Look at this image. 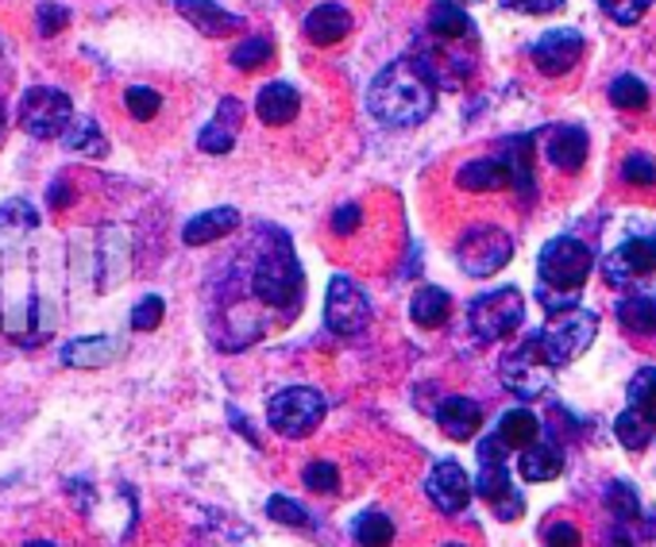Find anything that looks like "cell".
<instances>
[{
	"instance_id": "cell-22",
	"label": "cell",
	"mask_w": 656,
	"mask_h": 547,
	"mask_svg": "<svg viewBox=\"0 0 656 547\" xmlns=\"http://www.w3.org/2000/svg\"><path fill=\"white\" fill-rule=\"evenodd\" d=\"M436 425L448 440H472L475 432L483 428V409L467 397H448L436 409Z\"/></svg>"
},
{
	"instance_id": "cell-19",
	"label": "cell",
	"mask_w": 656,
	"mask_h": 547,
	"mask_svg": "<svg viewBox=\"0 0 656 547\" xmlns=\"http://www.w3.org/2000/svg\"><path fill=\"white\" fill-rule=\"evenodd\" d=\"M301 31H306L309 43L317 46H336L343 35L351 31V12L343 4H317L314 12L306 15V23H301Z\"/></svg>"
},
{
	"instance_id": "cell-7",
	"label": "cell",
	"mask_w": 656,
	"mask_h": 547,
	"mask_svg": "<svg viewBox=\"0 0 656 547\" xmlns=\"http://www.w3.org/2000/svg\"><path fill=\"white\" fill-rule=\"evenodd\" d=\"M510 259H514V239L502 228H490V224L472 228L456 244L459 270L472 274V278H490V274H498Z\"/></svg>"
},
{
	"instance_id": "cell-42",
	"label": "cell",
	"mask_w": 656,
	"mask_h": 547,
	"mask_svg": "<svg viewBox=\"0 0 656 547\" xmlns=\"http://www.w3.org/2000/svg\"><path fill=\"white\" fill-rule=\"evenodd\" d=\"M622 182H629V185H653L656 182L653 159H645V154H629V159L622 162Z\"/></svg>"
},
{
	"instance_id": "cell-6",
	"label": "cell",
	"mask_w": 656,
	"mask_h": 547,
	"mask_svg": "<svg viewBox=\"0 0 656 547\" xmlns=\"http://www.w3.org/2000/svg\"><path fill=\"white\" fill-rule=\"evenodd\" d=\"M599 332V317L591 309H572V312H560V320H552L549 328L537 332V343H541L544 358L552 366H564L572 358H580L583 351L591 347Z\"/></svg>"
},
{
	"instance_id": "cell-36",
	"label": "cell",
	"mask_w": 656,
	"mask_h": 547,
	"mask_svg": "<svg viewBox=\"0 0 656 547\" xmlns=\"http://www.w3.org/2000/svg\"><path fill=\"white\" fill-rule=\"evenodd\" d=\"M124 105H128V112L136 116V120H155L162 108V97L151 89V85H128V93H124Z\"/></svg>"
},
{
	"instance_id": "cell-31",
	"label": "cell",
	"mask_w": 656,
	"mask_h": 547,
	"mask_svg": "<svg viewBox=\"0 0 656 547\" xmlns=\"http://www.w3.org/2000/svg\"><path fill=\"white\" fill-rule=\"evenodd\" d=\"M618 320L626 332L649 335L656 332V301L653 297H626V301H618Z\"/></svg>"
},
{
	"instance_id": "cell-32",
	"label": "cell",
	"mask_w": 656,
	"mask_h": 547,
	"mask_svg": "<svg viewBox=\"0 0 656 547\" xmlns=\"http://www.w3.org/2000/svg\"><path fill=\"white\" fill-rule=\"evenodd\" d=\"M611 105L614 108H629V112H642L649 108V85L634 74H622L611 82Z\"/></svg>"
},
{
	"instance_id": "cell-49",
	"label": "cell",
	"mask_w": 656,
	"mask_h": 547,
	"mask_svg": "<svg viewBox=\"0 0 656 547\" xmlns=\"http://www.w3.org/2000/svg\"><path fill=\"white\" fill-rule=\"evenodd\" d=\"M4 128H8V116H4V105H0V139H4Z\"/></svg>"
},
{
	"instance_id": "cell-25",
	"label": "cell",
	"mask_w": 656,
	"mask_h": 547,
	"mask_svg": "<svg viewBox=\"0 0 656 547\" xmlns=\"http://www.w3.org/2000/svg\"><path fill=\"white\" fill-rule=\"evenodd\" d=\"M448 312H452V297L441 286H421L410 301V317L421 328H441L448 320Z\"/></svg>"
},
{
	"instance_id": "cell-20",
	"label": "cell",
	"mask_w": 656,
	"mask_h": 547,
	"mask_svg": "<svg viewBox=\"0 0 656 547\" xmlns=\"http://www.w3.org/2000/svg\"><path fill=\"white\" fill-rule=\"evenodd\" d=\"M236 228H240V213L229 205H221V208H205L201 216H193V221L182 228V239L190 247H205V244H216V239L232 236Z\"/></svg>"
},
{
	"instance_id": "cell-24",
	"label": "cell",
	"mask_w": 656,
	"mask_h": 547,
	"mask_svg": "<svg viewBox=\"0 0 656 547\" xmlns=\"http://www.w3.org/2000/svg\"><path fill=\"white\" fill-rule=\"evenodd\" d=\"M428 31L436 39H472V15L459 8V0H433L428 4Z\"/></svg>"
},
{
	"instance_id": "cell-44",
	"label": "cell",
	"mask_w": 656,
	"mask_h": 547,
	"mask_svg": "<svg viewBox=\"0 0 656 547\" xmlns=\"http://www.w3.org/2000/svg\"><path fill=\"white\" fill-rule=\"evenodd\" d=\"M506 8H514V12H526V15H552L564 8V0H502Z\"/></svg>"
},
{
	"instance_id": "cell-8",
	"label": "cell",
	"mask_w": 656,
	"mask_h": 547,
	"mask_svg": "<svg viewBox=\"0 0 656 547\" xmlns=\"http://www.w3.org/2000/svg\"><path fill=\"white\" fill-rule=\"evenodd\" d=\"M552 371L557 366L544 358V351H541V343H537V335L529 343H521L514 355H506V363H502V386L510 389V394H518V397H541L544 389H549V382H552Z\"/></svg>"
},
{
	"instance_id": "cell-40",
	"label": "cell",
	"mask_w": 656,
	"mask_h": 547,
	"mask_svg": "<svg viewBox=\"0 0 656 547\" xmlns=\"http://www.w3.org/2000/svg\"><path fill=\"white\" fill-rule=\"evenodd\" d=\"M267 513L278 521V525H290V528H301V525H306V517H309V513L301 510V505L294 502V497H283V494L271 497V502H267Z\"/></svg>"
},
{
	"instance_id": "cell-23",
	"label": "cell",
	"mask_w": 656,
	"mask_h": 547,
	"mask_svg": "<svg viewBox=\"0 0 656 547\" xmlns=\"http://www.w3.org/2000/svg\"><path fill=\"white\" fill-rule=\"evenodd\" d=\"M502 162L510 167L514 193H518V201L533 197V139H506Z\"/></svg>"
},
{
	"instance_id": "cell-33",
	"label": "cell",
	"mask_w": 656,
	"mask_h": 547,
	"mask_svg": "<svg viewBox=\"0 0 656 547\" xmlns=\"http://www.w3.org/2000/svg\"><path fill=\"white\" fill-rule=\"evenodd\" d=\"M271 54H275V43L263 39V35H252V39H244V43H236V51H232V66L244 69V74H252V69L267 66Z\"/></svg>"
},
{
	"instance_id": "cell-35",
	"label": "cell",
	"mask_w": 656,
	"mask_h": 547,
	"mask_svg": "<svg viewBox=\"0 0 656 547\" xmlns=\"http://www.w3.org/2000/svg\"><path fill=\"white\" fill-rule=\"evenodd\" d=\"M629 409H642L656 420V371L653 366L637 371L634 382H629Z\"/></svg>"
},
{
	"instance_id": "cell-12",
	"label": "cell",
	"mask_w": 656,
	"mask_h": 547,
	"mask_svg": "<svg viewBox=\"0 0 656 547\" xmlns=\"http://www.w3.org/2000/svg\"><path fill=\"white\" fill-rule=\"evenodd\" d=\"M425 490H428V502H433L436 510L448 513V517H456V513H464L467 502H472L475 482L467 479L464 466L452 463V459H444V463L433 466V474H428Z\"/></svg>"
},
{
	"instance_id": "cell-30",
	"label": "cell",
	"mask_w": 656,
	"mask_h": 547,
	"mask_svg": "<svg viewBox=\"0 0 656 547\" xmlns=\"http://www.w3.org/2000/svg\"><path fill=\"white\" fill-rule=\"evenodd\" d=\"M614 432H618V440L626 443L629 451H642L645 443L653 440L656 420L649 417V412H642V409H626L618 420H614Z\"/></svg>"
},
{
	"instance_id": "cell-11",
	"label": "cell",
	"mask_w": 656,
	"mask_h": 547,
	"mask_svg": "<svg viewBox=\"0 0 656 547\" xmlns=\"http://www.w3.org/2000/svg\"><path fill=\"white\" fill-rule=\"evenodd\" d=\"M588 51V39L575 28H552L544 31L533 43V66L541 69L544 77H564L575 69V62Z\"/></svg>"
},
{
	"instance_id": "cell-47",
	"label": "cell",
	"mask_w": 656,
	"mask_h": 547,
	"mask_svg": "<svg viewBox=\"0 0 656 547\" xmlns=\"http://www.w3.org/2000/svg\"><path fill=\"white\" fill-rule=\"evenodd\" d=\"M70 201H74V190H70V185L59 178V182L46 190V205H51V208H70Z\"/></svg>"
},
{
	"instance_id": "cell-45",
	"label": "cell",
	"mask_w": 656,
	"mask_h": 547,
	"mask_svg": "<svg viewBox=\"0 0 656 547\" xmlns=\"http://www.w3.org/2000/svg\"><path fill=\"white\" fill-rule=\"evenodd\" d=\"M359 221H363L359 205H340V208L332 213V232H336V236H351V232L359 228Z\"/></svg>"
},
{
	"instance_id": "cell-26",
	"label": "cell",
	"mask_w": 656,
	"mask_h": 547,
	"mask_svg": "<svg viewBox=\"0 0 656 547\" xmlns=\"http://www.w3.org/2000/svg\"><path fill=\"white\" fill-rule=\"evenodd\" d=\"M62 143H66L70 151H77V154H89V159H105V151H108L105 136H100V128H97V120H93V116H74V124L66 128Z\"/></svg>"
},
{
	"instance_id": "cell-37",
	"label": "cell",
	"mask_w": 656,
	"mask_h": 547,
	"mask_svg": "<svg viewBox=\"0 0 656 547\" xmlns=\"http://www.w3.org/2000/svg\"><path fill=\"white\" fill-rule=\"evenodd\" d=\"M649 8H653V0H603V12L611 15L614 23H622V28L642 23Z\"/></svg>"
},
{
	"instance_id": "cell-34",
	"label": "cell",
	"mask_w": 656,
	"mask_h": 547,
	"mask_svg": "<svg viewBox=\"0 0 656 547\" xmlns=\"http://www.w3.org/2000/svg\"><path fill=\"white\" fill-rule=\"evenodd\" d=\"M356 540L359 547H390L394 544V525L382 513H363L356 525Z\"/></svg>"
},
{
	"instance_id": "cell-3",
	"label": "cell",
	"mask_w": 656,
	"mask_h": 547,
	"mask_svg": "<svg viewBox=\"0 0 656 547\" xmlns=\"http://www.w3.org/2000/svg\"><path fill=\"white\" fill-rule=\"evenodd\" d=\"M521 320H526V297L514 286L479 293L472 301V309H467V324H472L479 343H495V340H502V335L518 332Z\"/></svg>"
},
{
	"instance_id": "cell-48",
	"label": "cell",
	"mask_w": 656,
	"mask_h": 547,
	"mask_svg": "<svg viewBox=\"0 0 656 547\" xmlns=\"http://www.w3.org/2000/svg\"><path fill=\"white\" fill-rule=\"evenodd\" d=\"M506 451H510V448H506V443L495 436V440H487V443H483V448H479V455H483V463H502V455H506Z\"/></svg>"
},
{
	"instance_id": "cell-2",
	"label": "cell",
	"mask_w": 656,
	"mask_h": 547,
	"mask_svg": "<svg viewBox=\"0 0 656 547\" xmlns=\"http://www.w3.org/2000/svg\"><path fill=\"white\" fill-rule=\"evenodd\" d=\"M537 274H541V286L537 297L549 312H572L580 309V289L591 278V247L580 244L572 236L549 239L541 247V259H537Z\"/></svg>"
},
{
	"instance_id": "cell-39",
	"label": "cell",
	"mask_w": 656,
	"mask_h": 547,
	"mask_svg": "<svg viewBox=\"0 0 656 547\" xmlns=\"http://www.w3.org/2000/svg\"><path fill=\"white\" fill-rule=\"evenodd\" d=\"M162 312H167V304H162V297H144V301L131 309V328L136 332H155V328L162 324Z\"/></svg>"
},
{
	"instance_id": "cell-15",
	"label": "cell",
	"mask_w": 656,
	"mask_h": 547,
	"mask_svg": "<svg viewBox=\"0 0 656 547\" xmlns=\"http://www.w3.org/2000/svg\"><path fill=\"white\" fill-rule=\"evenodd\" d=\"M588 131L575 128V124H560V128L549 131V143H544V154H549V162L557 170H564V174H575V170H583V162H588Z\"/></svg>"
},
{
	"instance_id": "cell-21",
	"label": "cell",
	"mask_w": 656,
	"mask_h": 547,
	"mask_svg": "<svg viewBox=\"0 0 656 547\" xmlns=\"http://www.w3.org/2000/svg\"><path fill=\"white\" fill-rule=\"evenodd\" d=\"M456 185L467 193H495V190L514 185V178L502 159H472L467 167L456 170Z\"/></svg>"
},
{
	"instance_id": "cell-38",
	"label": "cell",
	"mask_w": 656,
	"mask_h": 547,
	"mask_svg": "<svg viewBox=\"0 0 656 547\" xmlns=\"http://www.w3.org/2000/svg\"><path fill=\"white\" fill-rule=\"evenodd\" d=\"M606 510H611L618 521H629V517H637L642 502H637V494H634L629 482H614V486L606 490Z\"/></svg>"
},
{
	"instance_id": "cell-4",
	"label": "cell",
	"mask_w": 656,
	"mask_h": 547,
	"mask_svg": "<svg viewBox=\"0 0 656 547\" xmlns=\"http://www.w3.org/2000/svg\"><path fill=\"white\" fill-rule=\"evenodd\" d=\"M267 420L278 436L286 440H306L317 432V425L325 420V397L314 386H290L278 389L267 405Z\"/></svg>"
},
{
	"instance_id": "cell-13",
	"label": "cell",
	"mask_w": 656,
	"mask_h": 547,
	"mask_svg": "<svg viewBox=\"0 0 656 547\" xmlns=\"http://www.w3.org/2000/svg\"><path fill=\"white\" fill-rule=\"evenodd\" d=\"M645 274H656V239H626L603 262V278L611 286H626V281L645 278Z\"/></svg>"
},
{
	"instance_id": "cell-14",
	"label": "cell",
	"mask_w": 656,
	"mask_h": 547,
	"mask_svg": "<svg viewBox=\"0 0 656 547\" xmlns=\"http://www.w3.org/2000/svg\"><path fill=\"white\" fill-rule=\"evenodd\" d=\"M475 490L490 502V510L502 521H518L521 517V494L510 486V474H506L502 463H483L479 479H475Z\"/></svg>"
},
{
	"instance_id": "cell-43",
	"label": "cell",
	"mask_w": 656,
	"mask_h": 547,
	"mask_svg": "<svg viewBox=\"0 0 656 547\" xmlns=\"http://www.w3.org/2000/svg\"><path fill=\"white\" fill-rule=\"evenodd\" d=\"M35 23H39V35H59V31L70 23V12L62 4H39Z\"/></svg>"
},
{
	"instance_id": "cell-9",
	"label": "cell",
	"mask_w": 656,
	"mask_h": 547,
	"mask_svg": "<svg viewBox=\"0 0 656 547\" xmlns=\"http://www.w3.org/2000/svg\"><path fill=\"white\" fill-rule=\"evenodd\" d=\"M325 324L332 328L336 335H356L371 324V301H367L363 289L351 278H343V274H336V278L328 281Z\"/></svg>"
},
{
	"instance_id": "cell-27",
	"label": "cell",
	"mask_w": 656,
	"mask_h": 547,
	"mask_svg": "<svg viewBox=\"0 0 656 547\" xmlns=\"http://www.w3.org/2000/svg\"><path fill=\"white\" fill-rule=\"evenodd\" d=\"M116 343L108 335H93V340H74L62 347V363L70 366H105L113 363Z\"/></svg>"
},
{
	"instance_id": "cell-5",
	"label": "cell",
	"mask_w": 656,
	"mask_h": 547,
	"mask_svg": "<svg viewBox=\"0 0 656 547\" xmlns=\"http://www.w3.org/2000/svg\"><path fill=\"white\" fill-rule=\"evenodd\" d=\"M74 124V105L62 89L51 85H28L20 97V128L31 139H59Z\"/></svg>"
},
{
	"instance_id": "cell-29",
	"label": "cell",
	"mask_w": 656,
	"mask_h": 547,
	"mask_svg": "<svg viewBox=\"0 0 656 547\" xmlns=\"http://www.w3.org/2000/svg\"><path fill=\"white\" fill-rule=\"evenodd\" d=\"M537 432H541V425H537V417L529 409H510L502 417V425H498V440L506 443V448H533L537 443Z\"/></svg>"
},
{
	"instance_id": "cell-51",
	"label": "cell",
	"mask_w": 656,
	"mask_h": 547,
	"mask_svg": "<svg viewBox=\"0 0 656 547\" xmlns=\"http://www.w3.org/2000/svg\"><path fill=\"white\" fill-rule=\"evenodd\" d=\"M444 547H464V544H444Z\"/></svg>"
},
{
	"instance_id": "cell-46",
	"label": "cell",
	"mask_w": 656,
	"mask_h": 547,
	"mask_svg": "<svg viewBox=\"0 0 656 547\" xmlns=\"http://www.w3.org/2000/svg\"><path fill=\"white\" fill-rule=\"evenodd\" d=\"M544 544L549 547H580V533H575V525H568V521H557V525H549V533H544Z\"/></svg>"
},
{
	"instance_id": "cell-16",
	"label": "cell",
	"mask_w": 656,
	"mask_h": 547,
	"mask_svg": "<svg viewBox=\"0 0 656 547\" xmlns=\"http://www.w3.org/2000/svg\"><path fill=\"white\" fill-rule=\"evenodd\" d=\"M178 15H186V20L193 23V28L201 31V35L209 39H224L232 35V31H240V15L229 12V8H221L216 0H174Z\"/></svg>"
},
{
	"instance_id": "cell-17",
	"label": "cell",
	"mask_w": 656,
	"mask_h": 547,
	"mask_svg": "<svg viewBox=\"0 0 656 547\" xmlns=\"http://www.w3.org/2000/svg\"><path fill=\"white\" fill-rule=\"evenodd\" d=\"M240 124H244V105L236 97H224L221 108H216V120L209 128H201L198 147L205 154H229L240 136Z\"/></svg>"
},
{
	"instance_id": "cell-52",
	"label": "cell",
	"mask_w": 656,
	"mask_h": 547,
	"mask_svg": "<svg viewBox=\"0 0 656 547\" xmlns=\"http://www.w3.org/2000/svg\"><path fill=\"white\" fill-rule=\"evenodd\" d=\"M467 4H479V0H467Z\"/></svg>"
},
{
	"instance_id": "cell-41",
	"label": "cell",
	"mask_w": 656,
	"mask_h": 547,
	"mask_svg": "<svg viewBox=\"0 0 656 547\" xmlns=\"http://www.w3.org/2000/svg\"><path fill=\"white\" fill-rule=\"evenodd\" d=\"M301 479H306V486L317 490V494H332V490L340 486V471H336L332 463H309L306 471H301Z\"/></svg>"
},
{
	"instance_id": "cell-28",
	"label": "cell",
	"mask_w": 656,
	"mask_h": 547,
	"mask_svg": "<svg viewBox=\"0 0 656 547\" xmlns=\"http://www.w3.org/2000/svg\"><path fill=\"white\" fill-rule=\"evenodd\" d=\"M560 466H564V455H560L552 443H533V448H526V455H521V479L549 482L560 474Z\"/></svg>"
},
{
	"instance_id": "cell-10",
	"label": "cell",
	"mask_w": 656,
	"mask_h": 547,
	"mask_svg": "<svg viewBox=\"0 0 656 547\" xmlns=\"http://www.w3.org/2000/svg\"><path fill=\"white\" fill-rule=\"evenodd\" d=\"M252 289L267 304H286L301 293V270H298V259L290 255V247L283 244V247H275L267 259H260Z\"/></svg>"
},
{
	"instance_id": "cell-1",
	"label": "cell",
	"mask_w": 656,
	"mask_h": 547,
	"mask_svg": "<svg viewBox=\"0 0 656 547\" xmlns=\"http://www.w3.org/2000/svg\"><path fill=\"white\" fill-rule=\"evenodd\" d=\"M367 108L387 128H417L436 108V74L421 54H405L374 74Z\"/></svg>"
},
{
	"instance_id": "cell-50",
	"label": "cell",
	"mask_w": 656,
	"mask_h": 547,
	"mask_svg": "<svg viewBox=\"0 0 656 547\" xmlns=\"http://www.w3.org/2000/svg\"><path fill=\"white\" fill-rule=\"evenodd\" d=\"M23 547H54V544H46V540H31V544H23Z\"/></svg>"
},
{
	"instance_id": "cell-18",
	"label": "cell",
	"mask_w": 656,
	"mask_h": 547,
	"mask_svg": "<svg viewBox=\"0 0 656 547\" xmlns=\"http://www.w3.org/2000/svg\"><path fill=\"white\" fill-rule=\"evenodd\" d=\"M298 112H301V93L294 89L290 82L263 85L260 97H255V116H260L263 124H271V128H278V124H290Z\"/></svg>"
}]
</instances>
